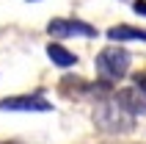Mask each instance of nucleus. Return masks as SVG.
Wrapping results in <instances>:
<instances>
[{
	"mask_svg": "<svg viewBox=\"0 0 146 144\" xmlns=\"http://www.w3.org/2000/svg\"><path fill=\"white\" fill-rule=\"evenodd\" d=\"M113 100L121 105L130 116H146V92H141L138 86L119 89V92L113 94Z\"/></svg>",
	"mask_w": 146,
	"mask_h": 144,
	"instance_id": "39448f33",
	"label": "nucleus"
},
{
	"mask_svg": "<svg viewBox=\"0 0 146 144\" xmlns=\"http://www.w3.org/2000/svg\"><path fill=\"white\" fill-rule=\"evenodd\" d=\"M47 56H50V61L55 67H61V69H69V67L77 64V56H74L72 50H66L64 44H58V42H50L47 44Z\"/></svg>",
	"mask_w": 146,
	"mask_h": 144,
	"instance_id": "0eeeda50",
	"label": "nucleus"
},
{
	"mask_svg": "<svg viewBox=\"0 0 146 144\" xmlns=\"http://www.w3.org/2000/svg\"><path fill=\"white\" fill-rule=\"evenodd\" d=\"M108 39L121 44V42H146V31L135 28V25H113L108 28Z\"/></svg>",
	"mask_w": 146,
	"mask_h": 144,
	"instance_id": "423d86ee",
	"label": "nucleus"
},
{
	"mask_svg": "<svg viewBox=\"0 0 146 144\" xmlns=\"http://www.w3.org/2000/svg\"><path fill=\"white\" fill-rule=\"evenodd\" d=\"M94 125L105 133H130L135 128V116H130L116 100H102L94 108Z\"/></svg>",
	"mask_w": 146,
	"mask_h": 144,
	"instance_id": "f257e3e1",
	"label": "nucleus"
},
{
	"mask_svg": "<svg viewBox=\"0 0 146 144\" xmlns=\"http://www.w3.org/2000/svg\"><path fill=\"white\" fill-rule=\"evenodd\" d=\"M132 8H135L138 14H143V17H146V0H135V3H132Z\"/></svg>",
	"mask_w": 146,
	"mask_h": 144,
	"instance_id": "1a4fd4ad",
	"label": "nucleus"
},
{
	"mask_svg": "<svg viewBox=\"0 0 146 144\" xmlns=\"http://www.w3.org/2000/svg\"><path fill=\"white\" fill-rule=\"evenodd\" d=\"M47 33L55 36V39H72V36H83V39H94L97 36V28L83 20H66V17H58V20H50Z\"/></svg>",
	"mask_w": 146,
	"mask_h": 144,
	"instance_id": "7ed1b4c3",
	"label": "nucleus"
},
{
	"mask_svg": "<svg viewBox=\"0 0 146 144\" xmlns=\"http://www.w3.org/2000/svg\"><path fill=\"white\" fill-rule=\"evenodd\" d=\"M0 111H28V114H47L52 111V103L41 94H17L0 100Z\"/></svg>",
	"mask_w": 146,
	"mask_h": 144,
	"instance_id": "20e7f679",
	"label": "nucleus"
},
{
	"mask_svg": "<svg viewBox=\"0 0 146 144\" xmlns=\"http://www.w3.org/2000/svg\"><path fill=\"white\" fill-rule=\"evenodd\" d=\"M130 53L124 47H119V44H110V47L105 50H99V56H97V72L102 75V80L105 83H110V80H121L127 72H130Z\"/></svg>",
	"mask_w": 146,
	"mask_h": 144,
	"instance_id": "f03ea898",
	"label": "nucleus"
},
{
	"mask_svg": "<svg viewBox=\"0 0 146 144\" xmlns=\"http://www.w3.org/2000/svg\"><path fill=\"white\" fill-rule=\"evenodd\" d=\"M132 83H135L141 92H146V72H138V75H132Z\"/></svg>",
	"mask_w": 146,
	"mask_h": 144,
	"instance_id": "6e6552de",
	"label": "nucleus"
}]
</instances>
